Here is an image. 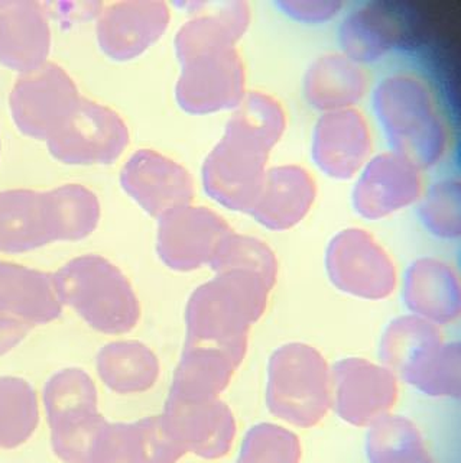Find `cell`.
Wrapping results in <instances>:
<instances>
[{
	"mask_svg": "<svg viewBox=\"0 0 461 463\" xmlns=\"http://www.w3.org/2000/svg\"><path fill=\"white\" fill-rule=\"evenodd\" d=\"M373 110L392 151L419 170L437 165L447 152L448 132L426 80L397 71L373 91Z\"/></svg>",
	"mask_w": 461,
	"mask_h": 463,
	"instance_id": "6da1fadb",
	"label": "cell"
},
{
	"mask_svg": "<svg viewBox=\"0 0 461 463\" xmlns=\"http://www.w3.org/2000/svg\"><path fill=\"white\" fill-rule=\"evenodd\" d=\"M62 306L103 335H123L136 326L141 306L127 275L96 253L72 258L54 272Z\"/></svg>",
	"mask_w": 461,
	"mask_h": 463,
	"instance_id": "7a4b0ae2",
	"label": "cell"
},
{
	"mask_svg": "<svg viewBox=\"0 0 461 463\" xmlns=\"http://www.w3.org/2000/svg\"><path fill=\"white\" fill-rule=\"evenodd\" d=\"M263 281L250 272L228 271L200 287L188 303V346L214 347L240 358L249 323L262 308Z\"/></svg>",
	"mask_w": 461,
	"mask_h": 463,
	"instance_id": "3957f363",
	"label": "cell"
},
{
	"mask_svg": "<svg viewBox=\"0 0 461 463\" xmlns=\"http://www.w3.org/2000/svg\"><path fill=\"white\" fill-rule=\"evenodd\" d=\"M433 12L400 2H369L347 14L340 26L343 54L357 64L385 60L397 50L427 52L438 29Z\"/></svg>",
	"mask_w": 461,
	"mask_h": 463,
	"instance_id": "277c9868",
	"label": "cell"
},
{
	"mask_svg": "<svg viewBox=\"0 0 461 463\" xmlns=\"http://www.w3.org/2000/svg\"><path fill=\"white\" fill-rule=\"evenodd\" d=\"M81 98L67 70L47 61L33 71L19 74L9 94V108L21 132L47 141L76 110Z\"/></svg>",
	"mask_w": 461,
	"mask_h": 463,
	"instance_id": "5b68a950",
	"label": "cell"
},
{
	"mask_svg": "<svg viewBox=\"0 0 461 463\" xmlns=\"http://www.w3.org/2000/svg\"><path fill=\"white\" fill-rule=\"evenodd\" d=\"M129 128L110 106L81 98L76 110L48 137L51 156L70 165L112 164L129 145Z\"/></svg>",
	"mask_w": 461,
	"mask_h": 463,
	"instance_id": "8992f818",
	"label": "cell"
},
{
	"mask_svg": "<svg viewBox=\"0 0 461 463\" xmlns=\"http://www.w3.org/2000/svg\"><path fill=\"white\" fill-rule=\"evenodd\" d=\"M270 149L245 135L224 129L202 164V184L214 200L252 212L267 175Z\"/></svg>",
	"mask_w": 461,
	"mask_h": 463,
	"instance_id": "52a82bcc",
	"label": "cell"
},
{
	"mask_svg": "<svg viewBox=\"0 0 461 463\" xmlns=\"http://www.w3.org/2000/svg\"><path fill=\"white\" fill-rule=\"evenodd\" d=\"M175 86L181 108L195 115L234 109L245 98V64L236 48L184 62Z\"/></svg>",
	"mask_w": 461,
	"mask_h": 463,
	"instance_id": "ba28073f",
	"label": "cell"
},
{
	"mask_svg": "<svg viewBox=\"0 0 461 463\" xmlns=\"http://www.w3.org/2000/svg\"><path fill=\"white\" fill-rule=\"evenodd\" d=\"M120 183L152 216L161 217L177 207L192 204L194 197L190 171L155 149L134 152L122 166Z\"/></svg>",
	"mask_w": 461,
	"mask_h": 463,
	"instance_id": "9c48e42d",
	"label": "cell"
},
{
	"mask_svg": "<svg viewBox=\"0 0 461 463\" xmlns=\"http://www.w3.org/2000/svg\"><path fill=\"white\" fill-rule=\"evenodd\" d=\"M170 21V7L161 0H123L99 12L96 35L106 55L127 61L152 47Z\"/></svg>",
	"mask_w": 461,
	"mask_h": 463,
	"instance_id": "30bf717a",
	"label": "cell"
},
{
	"mask_svg": "<svg viewBox=\"0 0 461 463\" xmlns=\"http://www.w3.org/2000/svg\"><path fill=\"white\" fill-rule=\"evenodd\" d=\"M159 219V255L180 271L210 262L219 243L231 232L219 214L192 204L171 210Z\"/></svg>",
	"mask_w": 461,
	"mask_h": 463,
	"instance_id": "8fae6325",
	"label": "cell"
},
{
	"mask_svg": "<svg viewBox=\"0 0 461 463\" xmlns=\"http://www.w3.org/2000/svg\"><path fill=\"white\" fill-rule=\"evenodd\" d=\"M372 137L368 122L356 109L323 113L314 129L311 156L323 173L350 180L369 161Z\"/></svg>",
	"mask_w": 461,
	"mask_h": 463,
	"instance_id": "7c38bea8",
	"label": "cell"
},
{
	"mask_svg": "<svg viewBox=\"0 0 461 463\" xmlns=\"http://www.w3.org/2000/svg\"><path fill=\"white\" fill-rule=\"evenodd\" d=\"M163 421L185 452H194L206 459L226 455L236 434L230 410L217 400L184 402L170 398Z\"/></svg>",
	"mask_w": 461,
	"mask_h": 463,
	"instance_id": "4fadbf2b",
	"label": "cell"
},
{
	"mask_svg": "<svg viewBox=\"0 0 461 463\" xmlns=\"http://www.w3.org/2000/svg\"><path fill=\"white\" fill-rule=\"evenodd\" d=\"M50 51L43 7L33 0H0V62L24 74L45 64Z\"/></svg>",
	"mask_w": 461,
	"mask_h": 463,
	"instance_id": "5bb4252c",
	"label": "cell"
},
{
	"mask_svg": "<svg viewBox=\"0 0 461 463\" xmlns=\"http://www.w3.org/2000/svg\"><path fill=\"white\" fill-rule=\"evenodd\" d=\"M190 7L193 18L175 36V52L181 64L200 55L236 48L250 24V9L241 0L194 2Z\"/></svg>",
	"mask_w": 461,
	"mask_h": 463,
	"instance_id": "9a60e30c",
	"label": "cell"
},
{
	"mask_svg": "<svg viewBox=\"0 0 461 463\" xmlns=\"http://www.w3.org/2000/svg\"><path fill=\"white\" fill-rule=\"evenodd\" d=\"M54 275L0 260V316L29 326L48 325L62 313Z\"/></svg>",
	"mask_w": 461,
	"mask_h": 463,
	"instance_id": "2e32d148",
	"label": "cell"
},
{
	"mask_svg": "<svg viewBox=\"0 0 461 463\" xmlns=\"http://www.w3.org/2000/svg\"><path fill=\"white\" fill-rule=\"evenodd\" d=\"M421 170L397 152L369 159L357 177L354 202L364 213H388L414 202L421 192Z\"/></svg>",
	"mask_w": 461,
	"mask_h": 463,
	"instance_id": "e0dca14e",
	"label": "cell"
},
{
	"mask_svg": "<svg viewBox=\"0 0 461 463\" xmlns=\"http://www.w3.org/2000/svg\"><path fill=\"white\" fill-rule=\"evenodd\" d=\"M368 91V76L343 52H328L311 62L304 77V94L320 112L354 109Z\"/></svg>",
	"mask_w": 461,
	"mask_h": 463,
	"instance_id": "ac0fdd59",
	"label": "cell"
},
{
	"mask_svg": "<svg viewBox=\"0 0 461 463\" xmlns=\"http://www.w3.org/2000/svg\"><path fill=\"white\" fill-rule=\"evenodd\" d=\"M52 243L43 192H0V252L24 253Z\"/></svg>",
	"mask_w": 461,
	"mask_h": 463,
	"instance_id": "d6986e66",
	"label": "cell"
},
{
	"mask_svg": "<svg viewBox=\"0 0 461 463\" xmlns=\"http://www.w3.org/2000/svg\"><path fill=\"white\" fill-rule=\"evenodd\" d=\"M42 400L51 433L100 414L98 388L83 369L65 368L51 376L43 387Z\"/></svg>",
	"mask_w": 461,
	"mask_h": 463,
	"instance_id": "ffe728a7",
	"label": "cell"
},
{
	"mask_svg": "<svg viewBox=\"0 0 461 463\" xmlns=\"http://www.w3.org/2000/svg\"><path fill=\"white\" fill-rule=\"evenodd\" d=\"M45 194L52 242H76L90 236L100 222L101 207L93 190L69 183Z\"/></svg>",
	"mask_w": 461,
	"mask_h": 463,
	"instance_id": "44dd1931",
	"label": "cell"
},
{
	"mask_svg": "<svg viewBox=\"0 0 461 463\" xmlns=\"http://www.w3.org/2000/svg\"><path fill=\"white\" fill-rule=\"evenodd\" d=\"M96 368L101 383L118 394L149 390L158 376V364L148 347L137 342H112L99 351Z\"/></svg>",
	"mask_w": 461,
	"mask_h": 463,
	"instance_id": "7402d4cb",
	"label": "cell"
},
{
	"mask_svg": "<svg viewBox=\"0 0 461 463\" xmlns=\"http://www.w3.org/2000/svg\"><path fill=\"white\" fill-rule=\"evenodd\" d=\"M315 194L310 173L298 165L275 166L267 171L252 213L260 222L278 224L281 212L303 213Z\"/></svg>",
	"mask_w": 461,
	"mask_h": 463,
	"instance_id": "603a6c76",
	"label": "cell"
},
{
	"mask_svg": "<svg viewBox=\"0 0 461 463\" xmlns=\"http://www.w3.org/2000/svg\"><path fill=\"white\" fill-rule=\"evenodd\" d=\"M224 352L206 346H190L178 369L171 398L184 402L216 400L230 378V362Z\"/></svg>",
	"mask_w": 461,
	"mask_h": 463,
	"instance_id": "cb8c5ba5",
	"label": "cell"
},
{
	"mask_svg": "<svg viewBox=\"0 0 461 463\" xmlns=\"http://www.w3.org/2000/svg\"><path fill=\"white\" fill-rule=\"evenodd\" d=\"M40 424L35 388L19 376H0V449L19 448Z\"/></svg>",
	"mask_w": 461,
	"mask_h": 463,
	"instance_id": "d4e9b609",
	"label": "cell"
},
{
	"mask_svg": "<svg viewBox=\"0 0 461 463\" xmlns=\"http://www.w3.org/2000/svg\"><path fill=\"white\" fill-rule=\"evenodd\" d=\"M287 127V115L277 99L263 91H248L233 109L226 128L255 139L272 151Z\"/></svg>",
	"mask_w": 461,
	"mask_h": 463,
	"instance_id": "484cf974",
	"label": "cell"
},
{
	"mask_svg": "<svg viewBox=\"0 0 461 463\" xmlns=\"http://www.w3.org/2000/svg\"><path fill=\"white\" fill-rule=\"evenodd\" d=\"M89 463H146L139 424L108 421L94 440Z\"/></svg>",
	"mask_w": 461,
	"mask_h": 463,
	"instance_id": "4316f807",
	"label": "cell"
},
{
	"mask_svg": "<svg viewBox=\"0 0 461 463\" xmlns=\"http://www.w3.org/2000/svg\"><path fill=\"white\" fill-rule=\"evenodd\" d=\"M210 264L217 272H250L263 279L269 274V258L263 246L255 239L233 235L231 232L219 243Z\"/></svg>",
	"mask_w": 461,
	"mask_h": 463,
	"instance_id": "83f0119b",
	"label": "cell"
},
{
	"mask_svg": "<svg viewBox=\"0 0 461 463\" xmlns=\"http://www.w3.org/2000/svg\"><path fill=\"white\" fill-rule=\"evenodd\" d=\"M296 446L275 427L253 429L243 441L239 463H296Z\"/></svg>",
	"mask_w": 461,
	"mask_h": 463,
	"instance_id": "f1b7e54d",
	"label": "cell"
},
{
	"mask_svg": "<svg viewBox=\"0 0 461 463\" xmlns=\"http://www.w3.org/2000/svg\"><path fill=\"white\" fill-rule=\"evenodd\" d=\"M419 438L407 424L385 427L372 440V458L375 463L419 462Z\"/></svg>",
	"mask_w": 461,
	"mask_h": 463,
	"instance_id": "f546056e",
	"label": "cell"
},
{
	"mask_svg": "<svg viewBox=\"0 0 461 463\" xmlns=\"http://www.w3.org/2000/svg\"><path fill=\"white\" fill-rule=\"evenodd\" d=\"M278 6L281 7L282 14L296 22H304L306 25H321L325 22L333 21L342 14L344 9L343 2L333 0H284Z\"/></svg>",
	"mask_w": 461,
	"mask_h": 463,
	"instance_id": "4dcf8cb0",
	"label": "cell"
},
{
	"mask_svg": "<svg viewBox=\"0 0 461 463\" xmlns=\"http://www.w3.org/2000/svg\"><path fill=\"white\" fill-rule=\"evenodd\" d=\"M33 326L16 320V318L0 316V356L9 354L28 336Z\"/></svg>",
	"mask_w": 461,
	"mask_h": 463,
	"instance_id": "1f68e13d",
	"label": "cell"
},
{
	"mask_svg": "<svg viewBox=\"0 0 461 463\" xmlns=\"http://www.w3.org/2000/svg\"><path fill=\"white\" fill-rule=\"evenodd\" d=\"M0 151H2V141H0Z\"/></svg>",
	"mask_w": 461,
	"mask_h": 463,
	"instance_id": "d6a6232c",
	"label": "cell"
}]
</instances>
